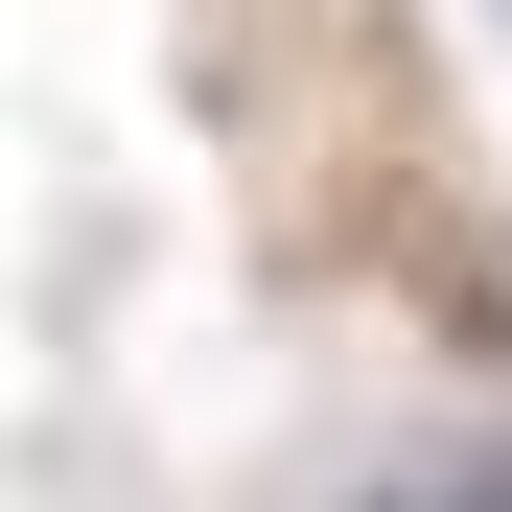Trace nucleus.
I'll return each instance as SVG.
<instances>
[{
	"instance_id": "1",
	"label": "nucleus",
	"mask_w": 512,
	"mask_h": 512,
	"mask_svg": "<svg viewBox=\"0 0 512 512\" xmlns=\"http://www.w3.org/2000/svg\"><path fill=\"white\" fill-rule=\"evenodd\" d=\"M419 512H512V466H443V489H419Z\"/></svg>"
}]
</instances>
